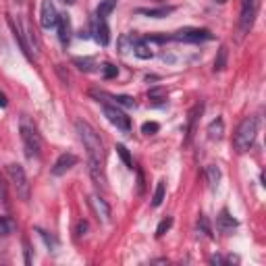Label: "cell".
<instances>
[{
	"instance_id": "1",
	"label": "cell",
	"mask_w": 266,
	"mask_h": 266,
	"mask_svg": "<svg viewBox=\"0 0 266 266\" xmlns=\"http://www.w3.org/2000/svg\"><path fill=\"white\" fill-rule=\"evenodd\" d=\"M75 129L81 137L83 146L87 150V160L92 162H104V148H102V139L100 135L96 133V129L85 121H77L75 123Z\"/></svg>"
},
{
	"instance_id": "2",
	"label": "cell",
	"mask_w": 266,
	"mask_h": 266,
	"mask_svg": "<svg viewBox=\"0 0 266 266\" xmlns=\"http://www.w3.org/2000/svg\"><path fill=\"white\" fill-rule=\"evenodd\" d=\"M256 133H258V119L256 117L243 119L241 123H239V127H237L235 135H233V148L239 154L247 152L256 141Z\"/></svg>"
},
{
	"instance_id": "3",
	"label": "cell",
	"mask_w": 266,
	"mask_h": 266,
	"mask_svg": "<svg viewBox=\"0 0 266 266\" xmlns=\"http://www.w3.org/2000/svg\"><path fill=\"white\" fill-rule=\"evenodd\" d=\"M19 131H21V139L25 144V152H27L29 158L38 156L40 150H42V137L38 133V127L27 119V117H21V123H19Z\"/></svg>"
},
{
	"instance_id": "4",
	"label": "cell",
	"mask_w": 266,
	"mask_h": 266,
	"mask_svg": "<svg viewBox=\"0 0 266 266\" xmlns=\"http://www.w3.org/2000/svg\"><path fill=\"white\" fill-rule=\"evenodd\" d=\"M6 173H8V177H11V183L15 185L17 196H19L21 200H29V181H27V175H25L23 166L13 162V164L6 166Z\"/></svg>"
},
{
	"instance_id": "5",
	"label": "cell",
	"mask_w": 266,
	"mask_h": 266,
	"mask_svg": "<svg viewBox=\"0 0 266 266\" xmlns=\"http://www.w3.org/2000/svg\"><path fill=\"white\" fill-rule=\"evenodd\" d=\"M168 40H177V42H206L212 40V33L208 29H198V27H187V29H179L173 35H168Z\"/></svg>"
},
{
	"instance_id": "6",
	"label": "cell",
	"mask_w": 266,
	"mask_h": 266,
	"mask_svg": "<svg viewBox=\"0 0 266 266\" xmlns=\"http://www.w3.org/2000/svg\"><path fill=\"white\" fill-rule=\"evenodd\" d=\"M104 117L108 119L110 123L117 129H121V131H131V121H129V117L123 110H119L117 106H110V104H104Z\"/></svg>"
},
{
	"instance_id": "7",
	"label": "cell",
	"mask_w": 266,
	"mask_h": 266,
	"mask_svg": "<svg viewBox=\"0 0 266 266\" xmlns=\"http://www.w3.org/2000/svg\"><path fill=\"white\" fill-rule=\"evenodd\" d=\"M256 13H258V0H243L241 2V19H239V25H241L243 33H247L252 29Z\"/></svg>"
},
{
	"instance_id": "8",
	"label": "cell",
	"mask_w": 266,
	"mask_h": 266,
	"mask_svg": "<svg viewBox=\"0 0 266 266\" xmlns=\"http://www.w3.org/2000/svg\"><path fill=\"white\" fill-rule=\"evenodd\" d=\"M58 23V11L52 0H44L42 2V13H40V25L44 29H50V27H56Z\"/></svg>"
},
{
	"instance_id": "9",
	"label": "cell",
	"mask_w": 266,
	"mask_h": 266,
	"mask_svg": "<svg viewBox=\"0 0 266 266\" xmlns=\"http://www.w3.org/2000/svg\"><path fill=\"white\" fill-rule=\"evenodd\" d=\"M90 206L94 210V214L98 216V220H102V223H108L110 220V206H108V202L102 200L98 193H94V196H90Z\"/></svg>"
},
{
	"instance_id": "10",
	"label": "cell",
	"mask_w": 266,
	"mask_h": 266,
	"mask_svg": "<svg viewBox=\"0 0 266 266\" xmlns=\"http://www.w3.org/2000/svg\"><path fill=\"white\" fill-rule=\"evenodd\" d=\"M75 164H77V156H75V154H71V152L60 154L58 160L54 162V166H52V175H54V177L65 175V173L71 171V168H73Z\"/></svg>"
},
{
	"instance_id": "11",
	"label": "cell",
	"mask_w": 266,
	"mask_h": 266,
	"mask_svg": "<svg viewBox=\"0 0 266 266\" xmlns=\"http://www.w3.org/2000/svg\"><path fill=\"white\" fill-rule=\"evenodd\" d=\"M92 33H94V40L100 44V46H108L110 42V33H108V25H106L104 19H96L92 23Z\"/></svg>"
},
{
	"instance_id": "12",
	"label": "cell",
	"mask_w": 266,
	"mask_h": 266,
	"mask_svg": "<svg viewBox=\"0 0 266 266\" xmlns=\"http://www.w3.org/2000/svg\"><path fill=\"white\" fill-rule=\"evenodd\" d=\"M8 25H11L13 35H15V40L19 42V48L23 50V54L27 56V58H31V48H29V44L25 42V33H23V29H21V23H19V21H15L13 17H8Z\"/></svg>"
},
{
	"instance_id": "13",
	"label": "cell",
	"mask_w": 266,
	"mask_h": 266,
	"mask_svg": "<svg viewBox=\"0 0 266 266\" xmlns=\"http://www.w3.org/2000/svg\"><path fill=\"white\" fill-rule=\"evenodd\" d=\"M56 27H58V40H60V44H63V46H69L71 35H73V27H71L69 15H58Z\"/></svg>"
},
{
	"instance_id": "14",
	"label": "cell",
	"mask_w": 266,
	"mask_h": 266,
	"mask_svg": "<svg viewBox=\"0 0 266 266\" xmlns=\"http://www.w3.org/2000/svg\"><path fill=\"white\" fill-rule=\"evenodd\" d=\"M175 11V6H158V8H137V15H146L152 19H162V17L171 15Z\"/></svg>"
},
{
	"instance_id": "15",
	"label": "cell",
	"mask_w": 266,
	"mask_h": 266,
	"mask_svg": "<svg viewBox=\"0 0 266 266\" xmlns=\"http://www.w3.org/2000/svg\"><path fill=\"white\" fill-rule=\"evenodd\" d=\"M216 227L220 229V231H225V233H229V231H233V229L237 227V220L229 214L227 210H223L218 214V218H216Z\"/></svg>"
},
{
	"instance_id": "16",
	"label": "cell",
	"mask_w": 266,
	"mask_h": 266,
	"mask_svg": "<svg viewBox=\"0 0 266 266\" xmlns=\"http://www.w3.org/2000/svg\"><path fill=\"white\" fill-rule=\"evenodd\" d=\"M117 2L119 0H102V2L98 4V8H96V19H104L106 21V17L117 8Z\"/></svg>"
},
{
	"instance_id": "17",
	"label": "cell",
	"mask_w": 266,
	"mask_h": 266,
	"mask_svg": "<svg viewBox=\"0 0 266 266\" xmlns=\"http://www.w3.org/2000/svg\"><path fill=\"white\" fill-rule=\"evenodd\" d=\"M223 133H225V121L220 117H216L208 125V137L210 139H220V137H223Z\"/></svg>"
},
{
	"instance_id": "18",
	"label": "cell",
	"mask_w": 266,
	"mask_h": 266,
	"mask_svg": "<svg viewBox=\"0 0 266 266\" xmlns=\"http://www.w3.org/2000/svg\"><path fill=\"white\" fill-rule=\"evenodd\" d=\"M227 60H229V48H227V46H220V48L216 50V56H214V73H220V71H225Z\"/></svg>"
},
{
	"instance_id": "19",
	"label": "cell",
	"mask_w": 266,
	"mask_h": 266,
	"mask_svg": "<svg viewBox=\"0 0 266 266\" xmlns=\"http://www.w3.org/2000/svg\"><path fill=\"white\" fill-rule=\"evenodd\" d=\"M133 54H135L137 58H141V60H148V58H152V56H154V52L148 48V44H146V42L135 40V44H133Z\"/></svg>"
},
{
	"instance_id": "20",
	"label": "cell",
	"mask_w": 266,
	"mask_h": 266,
	"mask_svg": "<svg viewBox=\"0 0 266 266\" xmlns=\"http://www.w3.org/2000/svg\"><path fill=\"white\" fill-rule=\"evenodd\" d=\"M206 179H208V183L212 185V187H216V185H218V181H220V168L216 164L206 166Z\"/></svg>"
},
{
	"instance_id": "21",
	"label": "cell",
	"mask_w": 266,
	"mask_h": 266,
	"mask_svg": "<svg viewBox=\"0 0 266 266\" xmlns=\"http://www.w3.org/2000/svg\"><path fill=\"white\" fill-rule=\"evenodd\" d=\"M164 193H166V183H164V181H158L156 189H154V198H152L154 206H160L162 200H164Z\"/></svg>"
},
{
	"instance_id": "22",
	"label": "cell",
	"mask_w": 266,
	"mask_h": 266,
	"mask_svg": "<svg viewBox=\"0 0 266 266\" xmlns=\"http://www.w3.org/2000/svg\"><path fill=\"white\" fill-rule=\"evenodd\" d=\"M117 154L121 156V160L125 162L127 168H133V160H131V154H129V150L123 146V144H117Z\"/></svg>"
},
{
	"instance_id": "23",
	"label": "cell",
	"mask_w": 266,
	"mask_h": 266,
	"mask_svg": "<svg viewBox=\"0 0 266 266\" xmlns=\"http://www.w3.org/2000/svg\"><path fill=\"white\" fill-rule=\"evenodd\" d=\"M73 65H77V69L85 71V73L94 71V60L92 58H73Z\"/></svg>"
},
{
	"instance_id": "24",
	"label": "cell",
	"mask_w": 266,
	"mask_h": 266,
	"mask_svg": "<svg viewBox=\"0 0 266 266\" xmlns=\"http://www.w3.org/2000/svg\"><path fill=\"white\" fill-rule=\"evenodd\" d=\"M15 231V223L4 216H0V235H11Z\"/></svg>"
},
{
	"instance_id": "25",
	"label": "cell",
	"mask_w": 266,
	"mask_h": 266,
	"mask_svg": "<svg viewBox=\"0 0 266 266\" xmlns=\"http://www.w3.org/2000/svg\"><path fill=\"white\" fill-rule=\"evenodd\" d=\"M171 227H173V218H171V216L162 218V220H160V225L156 227V237H162V235H164V233H166Z\"/></svg>"
},
{
	"instance_id": "26",
	"label": "cell",
	"mask_w": 266,
	"mask_h": 266,
	"mask_svg": "<svg viewBox=\"0 0 266 266\" xmlns=\"http://www.w3.org/2000/svg\"><path fill=\"white\" fill-rule=\"evenodd\" d=\"M148 98L150 100H162V98H166V90L160 87V85H156V87H152V90L148 92Z\"/></svg>"
},
{
	"instance_id": "27",
	"label": "cell",
	"mask_w": 266,
	"mask_h": 266,
	"mask_svg": "<svg viewBox=\"0 0 266 266\" xmlns=\"http://www.w3.org/2000/svg\"><path fill=\"white\" fill-rule=\"evenodd\" d=\"M158 129H160V125L154 123V121L144 123V125H141V133H146V135H154V133H158Z\"/></svg>"
},
{
	"instance_id": "28",
	"label": "cell",
	"mask_w": 266,
	"mask_h": 266,
	"mask_svg": "<svg viewBox=\"0 0 266 266\" xmlns=\"http://www.w3.org/2000/svg\"><path fill=\"white\" fill-rule=\"evenodd\" d=\"M102 75H104L106 79H112V77L119 75V69L114 67V65H110V63H106V65L102 67Z\"/></svg>"
},
{
	"instance_id": "29",
	"label": "cell",
	"mask_w": 266,
	"mask_h": 266,
	"mask_svg": "<svg viewBox=\"0 0 266 266\" xmlns=\"http://www.w3.org/2000/svg\"><path fill=\"white\" fill-rule=\"evenodd\" d=\"M112 100L117 102L119 106H129V108H131V106H135V100H133L131 96H112Z\"/></svg>"
},
{
	"instance_id": "30",
	"label": "cell",
	"mask_w": 266,
	"mask_h": 266,
	"mask_svg": "<svg viewBox=\"0 0 266 266\" xmlns=\"http://www.w3.org/2000/svg\"><path fill=\"white\" fill-rule=\"evenodd\" d=\"M198 227L202 229V233H206L208 237H212V229H210V223H208V218L200 214V220H198Z\"/></svg>"
},
{
	"instance_id": "31",
	"label": "cell",
	"mask_w": 266,
	"mask_h": 266,
	"mask_svg": "<svg viewBox=\"0 0 266 266\" xmlns=\"http://www.w3.org/2000/svg\"><path fill=\"white\" fill-rule=\"evenodd\" d=\"M38 233L42 235V239L46 241V245L50 247V250H54V247H56V239H54V237H50L46 231H42V229H38Z\"/></svg>"
},
{
	"instance_id": "32",
	"label": "cell",
	"mask_w": 266,
	"mask_h": 266,
	"mask_svg": "<svg viewBox=\"0 0 266 266\" xmlns=\"http://www.w3.org/2000/svg\"><path fill=\"white\" fill-rule=\"evenodd\" d=\"M87 229H90V227H87L85 220H79V225H77V235H79V237L85 235V233H87Z\"/></svg>"
},
{
	"instance_id": "33",
	"label": "cell",
	"mask_w": 266,
	"mask_h": 266,
	"mask_svg": "<svg viewBox=\"0 0 266 266\" xmlns=\"http://www.w3.org/2000/svg\"><path fill=\"white\" fill-rule=\"evenodd\" d=\"M23 247H25V264H31V250H29V243L23 241Z\"/></svg>"
},
{
	"instance_id": "34",
	"label": "cell",
	"mask_w": 266,
	"mask_h": 266,
	"mask_svg": "<svg viewBox=\"0 0 266 266\" xmlns=\"http://www.w3.org/2000/svg\"><path fill=\"white\" fill-rule=\"evenodd\" d=\"M210 262H212V264H225L223 256H212V258H210Z\"/></svg>"
},
{
	"instance_id": "35",
	"label": "cell",
	"mask_w": 266,
	"mask_h": 266,
	"mask_svg": "<svg viewBox=\"0 0 266 266\" xmlns=\"http://www.w3.org/2000/svg\"><path fill=\"white\" fill-rule=\"evenodd\" d=\"M6 104H8V102H6V96H4L2 92H0V106H2V108H4Z\"/></svg>"
},
{
	"instance_id": "36",
	"label": "cell",
	"mask_w": 266,
	"mask_h": 266,
	"mask_svg": "<svg viewBox=\"0 0 266 266\" xmlns=\"http://www.w3.org/2000/svg\"><path fill=\"white\" fill-rule=\"evenodd\" d=\"M227 262H229V264H231V262H239V258H237V256H229Z\"/></svg>"
},
{
	"instance_id": "37",
	"label": "cell",
	"mask_w": 266,
	"mask_h": 266,
	"mask_svg": "<svg viewBox=\"0 0 266 266\" xmlns=\"http://www.w3.org/2000/svg\"><path fill=\"white\" fill-rule=\"evenodd\" d=\"M214 2H218V4H225V2H227V0H214Z\"/></svg>"
},
{
	"instance_id": "38",
	"label": "cell",
	"mask_w": 266,
	"mask_h": 266,
	"mask_svg": "<svg viewBox=\"0 0 266 266\" xmlns=\"http://www.w3.org/2000/svg\"><path fill=\"white\" fill-rule=\"evenodd\" d=\"M65 2H67V4H73V2H75V0H65Z\"/></svg>"
},
{
	"instance_id": "39",
	"label": "cell",
	"mask_w": 266,
	"mask_h": 266,
	"mask_svg": "<svg viewBox=\"0 0 266 266\" xmlns=\"http://www.w3.org/2000/svg\"><path fill=\"white\" fill-rule=\"evenodd\" d=\"M15 2H19V4H21V2H25V0H15Z\"/></svg>"
},
{
	"instance_id": "40",
	"label": "cell",
	"mask_w": 266,
	"mask_h": 266,
	"mask_svg": "<svg viewBox=\"0 0 266 266\" xmlns=\"http://www.w3.org/2000/svg\"><path fill=\"white\" fill-rule=\"evenodd\" d=\"M0 193H2V187H0Z\"/></svg>"
}]
</instances>
